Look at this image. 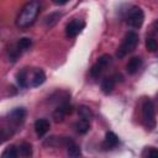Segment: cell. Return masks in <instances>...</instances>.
<instances>
[{
    "mask_svg": "<svg viewBox=\"0 0 158 158\" xmlns=\"http://www.w3.org/2000/svg\"><path fill=\"white\" fill-rule=\"evenodd\" d=\"M142 157H147V158H158V148H154V147H146L144 151L142 152Z\"/></svg>",
    "mask_w": 158,
    "mask_h": 158,
    "instance_id": "cell-21",
    "label": "cell"
},
{
    "mask_svg": "<svg viewBox=\"0 0 158 158\" xmlns=\"http://www.w3.org/2000/svg\"><path fill=\"white\" fill-rule=\"evenodd\" d=\"M110 63H111V56H109V54H102V56H100V57L98 58L96 63L91 67V69H90V75H91L93 78H99L100 74L104 72V69H105Z\"/></svg>",
    "mask_w": 158,
    "mask_h": 158,
    "instance_id": "cell-5",
    "label": "cell"
},
{
    "mask_svg": "<svg viewBox=\"0 0 158 158\" xmlns=\"http://www.w3.org/2000/svg\"><path fill=\"white\" fill-rule=\"evenodd\" d=\"M78 115H79L80 118L89 120V121H90L91 117H93V112H91V110H90L88 106H85V105L79 106V109H78Z\"/></svg>",
    "mask_w": 158,
    "mask_h": 158,
    "instance_id": "cell-18",
    "label": "cell"
},
{
    "mask_svg": "<svg viewBox=\"0 0 158 158\" xmlns=\"http://www.w3.org/2000/svg\"><path fill=\"white\" fill-rule=\"evenodd\" d=\"M17 152H19V156H21V157H31L32 156V146L27 142H22L17 146Z\"/></svg>",
    "mask_w": 158,
    "mask_h": 158,
    "instance_id": "cell-16",
    "label": "cell"
},
{
    "mask_svg": "<svg viewBox=\"0 0 158 158\" xmlns=\"http://www.w3.org/2000/svg\"><path fill=\"white\" fill-rule=\"evenodd\" d=\"M153 26H154V28H156V30L158 31V20H157V21H156V22L153 23Z\"/></svg>",
    "mask_w": 158,
    "mask_h": 158,
    "instance_id": "cell-25",
    "label": "cell"
},
{
    "mask_svg": "<svg viewBox=\"0 0 158 158\" xmlns=\"http://www.w3.org/2000/svg\"><path fill=\"white\" fill-rule=\"evenodd\" d=\"M157 99H158V94H157Z\"/></svg>",
    "mask_w": 158,
    "mask_h": 158,
    "instance_id": "cell-26",
    "label": "cell"
},
{
    "mask_svg": "<svg viewBox=\"0 0 158 158\" xmlns=\"http://www.w3.org/2000/svg\"><path fill=\"white\" fill-rule=\"evenodd\" d=\"M144 21V12L138 6H132L126 14V22L135 28H139Z\"/></svg>",
    "mask_w": 158,
    "mask_h": 158,
    "instance_id": "cell-4",
    "label": "cell"
},
{
    "mask_svg": "<svg viewBox=\"0 0 158 158\" xmlns=\"http://www.w3.org/2000/svg\"><path fill=\"white\" fill-rule=\"evenodd\" d=\"M2 158H16L19 157V152H17V147L15 146H9L7 148H5V151L2 152Z\"/></svg>",
    "mask_w": 158,
    "mask_h": 158,
    "instance_id": "cell-20",
    "label": "cell"
},
{
    "mask_svg": "<svg viewBox=\"0 0 158 158\" xmlns=\"http://www.w3.org/2000/svg\"><path fill=\"white\" fill-rule=\"evenodd\" d=\"M16 81L20 88H27L30 86V70L28 68H23L16 74Z\"/></svg>",
    "mask_w": 158,
    "mask_h": 158,
    "instance_id": "cell-12",
    "label": "cell"
},
{
    "mask_svg": "<svg viewBox=\"0 0 158 158\" xmlns=\"http://www.w3.org/2000/svg\"><path fill=\"white\" fill-rule=\"evenodd\" d=\"M59 17H60V14L59 12H54V14H51V15H48L46 19H44V22H46V25L47 26H53L56 22H57V20H59Z\"/></svg>",
    "mask_w": 158,
    "mask_h": 158,
    "instance_id": "cell-22",
    "label": "cell"
},
{
    "mask_svg": "<svg viewBox=\"0 0 158 158\" xmlns=\"http://www.w3.org/2000/svg\"><path fill=\"white\" fill-rule=\"evenodd\" d=\"M49 121L47 118H38L35 122V132L38 137H43L49 131Z\"/></svg>",
    "mask_w": 158,
    "mask_h": 158,
    "instance_id": "cell-11",
    "label": "cell"
},
{
    "mask_svg": "<svg viewBox=\"0 0 158 158\" xmlns=\"http://www.w3.org/2000/svg\"><path fill=\"white\" fill-rule=\"evenodd\" d=\"M84 27H85V22L83 20L75 19L65 26V35L68 37H75L84 30Z\"/></svg>",
    "mask_w": 158,
    "mask_h": 158,
    "instance_id": "cell-8",
    "label": "cell"
},
{
    "mask_svg": "<svg viewBox=\"0 0 158 158\" xmlns=\"http://www.w3.org/2000/svg\"><path fill=\"white\" fill-rule=\"evenodd\" d=\"M32 46V40L31 38H27V37H23V38H20L16 47L21 51V52H25L27 49H30V47Z\"/></svg>",
    "mask_w": 158,
    "mask_h": 158,
    "instance_id": "cell-19",
    "label": "cell"
},
{
    "mask_svg": "<svg viewBox=\"0 0 158 158\" xmlns=\"http://www.w3.org/2000/svg\"><path fill=\"white\" fill-rule=\"evenodd\" d=\"M138 44V35L133 31H130L125 35L123 40H122V43L118 46L117 48V52H116V57L117 58H123L126 57L128 53L133 52L135 48L137 47Z\"/></svg>",
    "mask_w": 158,
    "mask_h": 158,
    "instance_id": "cell-3",
    "label": "cell"
},
{
    "mask_svg": "<svg viewBox=\"0 0 158 158\" xmlns=\"http://www.w3.org/2000/svg\"><path fill=\"white\" fill-rule=\"evenodd\" d=\"M142 122L144 127L149 131L156 128V110H154V104L151 99L144 98L142 100Z\"/></svg>",
    "mask_w": 158,
    "mask_h": 158,
    "instance_id": "cell-2",
    "label": "cell"
},
{
    "mask_svg": "<svg viewBox=\"0 0 158 158\" xmlns=\"http://www.w3.org/2000/svg\"><path fill=\"white\" fill-rule=\"evenodd\" d=\"M142 65V58L141 57H132L128 63L126 64V70L128 74H135L138 72V69Z\"/></svg>",
    "mask_w": 158,
    "mask_h": 158,
    "instance_id": "cell-14",
    "label": "cell"
},
{
    "mask_svg": "<svg viewBox=\"0 0 158 158\" xmlns=\"http://www.w3.org/2000/svg\"><path fill=\"white\" fill-rule=\"evenodd\" d=\"M72 111H73L72 105H70L68 101H65V102H60V104L56 107V110L53 111L52 116H53V118H54L56 122H62L63 118H64L67 115L72 114Z\"/></svg>",
    "mask_w": 158,
    "mask_h": 158,
    "instance_id": "cell-6",
    "label": "cell"
},
{
    "mask_svg": "<svg viewBox=\"0 0 158 158\" xmlns=\"http://www.w3.org/2000/svg\"><path fill=\"white\" fill-rule=\"evenodd\" d=\"M146 48L149 52H156L158 49V43L154 38H147L146 40Z\"/></svg>",
    "mask_w": 158,
    "mask_h": 158,
    "instance_id": "cell-23",
    "label": "cell"
},
{
    "mask_svg": "<svg viewBox=\"0 0 158 158\" xmlns=\"http://www.w3.org/2000/svg\"><path fill=\"white\" fill-rule=\"evenodd\" d=\"M75 128H77V131L79 132V133H86L88 131H89V128H90V122H89V120H84V118H80L77 123H75Z\"/></svg>",
    "mask_w": 158,
    "mask_h": 158,
    "instance_id": "cell-17",
    "label": "cell"
},
{
    "mask_svg": "<svg viewBox=\"0 0 158 158\" xmlns=\"http://www.w3.org/2000/svg\"><path fill=\"white\" fill-rule=\"evenodd\" d=\"M65 147H67V154L69 157H73V158H77L81 154V151H80V147L77 146L72 139L67 138L65 139Z\"/></svg>",
    "mask_w": 158,
    "mask_h": 158,
    "instance_id": "cell-15",
    "label": "cell"
},
{
    "mask_svg": "<svg viewBox=\"0 0 158 158\" xmlns=\"http://www.w3.org/2000/svg\"><path fill=\"white\" fill-rule=\"evenodd\" d=\"M56 5H64V4H67L69 0H52Z\"/></svg>",
    "mask_w": 158,
    "mask_h": 158,
    "instance_id": "cell-24",
    "label": "cell"
},
{
    "mask_svg": "<svg viewBox=\"0 0 158 158\" xmlns=\"http://www.w3.org/2000/svg\"><path fill=\"white\" fill-rule=\"evenodd\" d=\"M41 11V4L38 0H31L27 4L23 5L21 11L19 12L16 17V25L20 28H27L30 27L37 19L38 14Z\"/></svg>",
    "mask_w": 158,
    "mask_h": 158,
    "instance_id": "cell-1",
    "label": "cell"
},
{
    "mask_svg": "<svg viewBox=\"0 0 158 158\" xmlns=\"http://www.w3.org/2000/svg\"><path fill=\"white\" fill-rule=\"evenodd\" d=\"M117 144H118V137H117L114 132H111V131L106 132L105 139H104V142H102V147H104L105 149H112V148H115Z\"/></svg>",
    "mask_w": 158,
    "mask_h": 158,
    "instance_id": "cell-13",
    "label": "cell"
},
{
    "mask_svg": "<svg viewBox=\"0 0 158 158\" xmlns=\"http://www.w3.org/2000/svg\"><path fill=\"white\" fill-rule=\"evenodd\" d=\"M121 80H122V75L121 74H114L111 77H106L101 81V90H102V93L106 94V95L110 94L114 90L116 83L117 81H121Z\"/></svg>",
    "mask_w": 158,
    "mask_h": 158,
    "instance_id": "cell-9",
    "label": "cell"
},
{
    "mask_svg": "<svg viewBox=\"0 0 158 158\" xmlns=\"http://www.w3.org/2000/svg\"><path fill=\"white\" fill-rule=\"evenodd\" d=\"M46 81V74L42 69H30V86H40Z\"/></svg>",
    "mask_w": 158,
    "mask_h": 158,
    "instance_id": "cell-10",
    "label": "cell"
},
{
    "mask_svg": "<svg viewBox=\"0 0 158 158\" xmlns=\"http://www.w3.org/2000/svg\"><path fill=\"white\" fill-rule=\"evenodd\" d=\"M26 118V110L23 107H16L9 114V122L14 127H19L23 123Z\"/></svg>",
    "mask_w": 158,
    "mask_h": 158,
    "instance_id": "cell-7",
    "label": "cell"
}]
</instances>
